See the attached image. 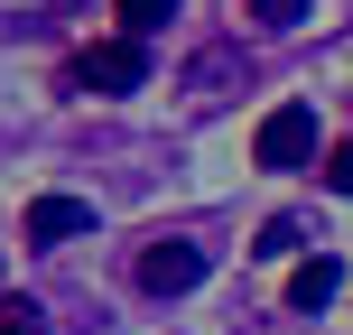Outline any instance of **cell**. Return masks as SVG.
<instances>
[{"instance_id":"6da1fadb","label":"cell","mask_w":353,"mask_h":335,"mask_svg":"<svg viewBox=\"0 0 353 335\" xmlns=\"http://www.w3.org/2000/svg\"><path fill=\"white\" fill-rule=\"evenodd\" d=\"M65 84H74V93H140V84H149V47H140L130 28H121V37H93V47L65 66Z\"/></svg>"},{"instance_id":"7a4b0ae2","label":"cell","mask_w":353,"mask_h":335,"mask_svg":"<svg viewBox=\"0 0 353 335\" xmlns=\"http://www.w3.org/2000/svg\"><path fill=\"white\" fill-rule=\"evenodd\" d=\"M251 159H261V168H307V159H316V112H307V103L261 112V131H251Z\"/></svg>"},{"instance_id":"3957f363","label":"cell","mask_w":353,"mask_h":335,"mask_svg":"<svg viewBox=\"0 0 353 335\" xmlns=\"http://www.w3.org/2000/svg\"><path fill=\"white\" fill-rule=\"evenodd\" d=\"M195 280H205V242H176L168 233V242L140 251V289H159V298H176V289H195Z\"/></svg>"},{"instance_id":"277c9868","label":"cell","mask_w":353,"mask_h":335,"mask_svg":"<svg viewBox=\"0 0 353 335\" xmlns=\"http://www.w3.org/2000/svg\"><path fill=\"white\" fill-rule=\"evenodd\" d=\"M19 233H28V242H74V233H93V205L84 195H37Z\"/></svg>"},{"instance_id":"5b68a950","label":"cell","mask_w":353,"mask_h":335,"mask_svg":"<svg viewBox=\"0 0 353 335\" xmlns=\"http://www.w3.org/2000/svg\"><path fill=\"white\" fill-rule=\"evenodd\" d=\"M335 289H344V261H335V251H316V261L288 270V307H325Z\"/></svg>"},{"instance_id":"8992f818","label":"cell","mask_w":353,"mask_h":335,"mask_svg":"<svg viewBox=\"0 0 353 335\" xmlns=\"http://www.w3.org/2000/svg\"><path fill=\"white\" fill-rule=\"evenodd\" d=\"M112 10H121V28H130V37H159L168 19L186 10V0H112Z\"/></svg>"},{"instance_id":"52a82bcc","label":"cell","mask_w":353,"mask_h":335,"mask_svg":"<svg viewBox=\"0 0 353 335\" xmlns=\"http://www.w3.org/2000/svg\"><path fill=\"white\" fill-rule=\"evenodd\" d=\"M0 335H47V307L37 298H0Z\"/></svg>"},{"instance_id":"ba28073f","label":"cell","mask_w":353,"mask_h":335,"mask_svg":"<svg viewBox=\"0 0 353 335\" xmlns=\"http://www.w3.org/2000/svg\"><path fill=\"white\" fill-rule=\"evenodd\" d=\"M307 10H316V0H251V19H261V28H298Z\"/></svg>"}]
</instances>
